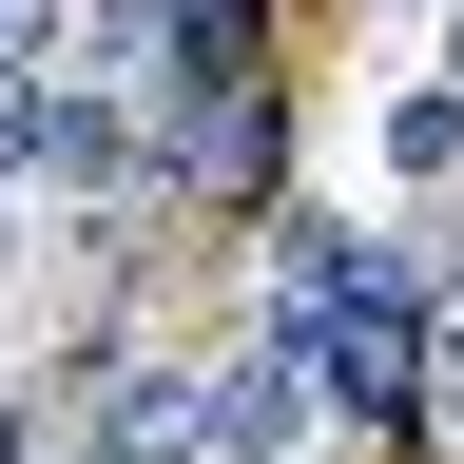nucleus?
I'll list each match as a JSON object with an SVG mask.
<instances>
[{
  "instance_id": "1",
  "label": "nucleus",
  "mask_w": 464,
  "mask_h": 464,
  "mask_svg": "<svg viewBox=\"0 0 464 464\" xmlns=\"http://www.w3.org/2000/svg\"><path fill=\"white\" fill-rule=\"evenodd\" d=\"M310 426H329V406H310V348H232V368H213V464H310Z\"/></svg>"
},
{
  "instance_id": "2",
  "label": "nucleus",
  "mask_w": 464,
  "mask_h": 464,
  "mask_svg": "<svg viewBox=\"0 0 464 464\" xmlns=\"http://www.w3.org/2000/svg\"><path fill=\"white\" fill-rule=\"evenodd\" d=\"M39 194H78V213H136V194H155V116L58 78V155H39Z\"/></svg>"
},
{
  "instance_id": "3",
  "label": "nucleus",
  "mask_w": 464,
  "mask_h": 464,
  "mask_svg": "<svg viewBox=\"0 0 464 464\" xmlns=\"http://www.w3.org/2000/svg\"><path fill=\"white\" fill-rule=\"evenodd\" d=\"M368 155H387V194H406V213H426V194H464V78H387Z\"/></svg>"
},
{
  "instance_id": "4",
  "label": "nucleus",
  "mask_w": 464,
  "mask_h": 464,
  "mask_svg": "<svg viewBox=\"0 0 464 464\" xmlns=\"http://www.w3.org/2000/svg\"><path fill=\"white\" fill-rule=\"evenodd\" d=\"M78 58V0H0V78H58Z\"/></svg>"
},
{
  "instance_id": "5",
  "label": "nucleus",
  "mask_w": 464,
  "mask_h": 464,
  "mask_svg": "<svg viewBox=\"0 0 464 464\" xmlns=\"http://www.w3.org/2000/svg\"><path fill=\"white\" fill-rule=\"evenodd\" d=\"M39 155H58V78H0V194H20Z\"/></svg>"
},
{
  "instance_id": "6",
  "label": "nucleus",
  "mask_w": 464,
  "mask_h": 464,
  "mask_svg": "<svg viewBox=\"0 0 464 464\" xmlns=\"http://www.w3.org/2000/svg\"><path fill=\"white\" fill-rule=\"evenodd\" d=\"M0 464H39V406H0Z\"/></svg>"
},
{
  "instance_id": "7",
  "label": "nucleus",
  "mask_w": 464,
  "mask_h": 464,
  "mask_svg": "<svg viewBox=\"0 0 464 464\" xmlns=\"http://www.w3.org/2000/svg\"><path fill=\"white\" fill-rule=\"evenodd\" d=\"M0 271H20V194H0Z\"/></svg>"
},
{
  "instance_id": "8",
  "label": "nucleus",
  "mask_w": 464,
  "mask_h": 464,
  "mask_svg": "<svg viewBox=\"0 0 464 464\" xmlns=\"http://www.w3.org/2000/svg\"><path fill=\"white\" fill-rule=\"evenodd\" d=\"M445 78H464V58H445Z\"/></svg>"
}]
</instances>
